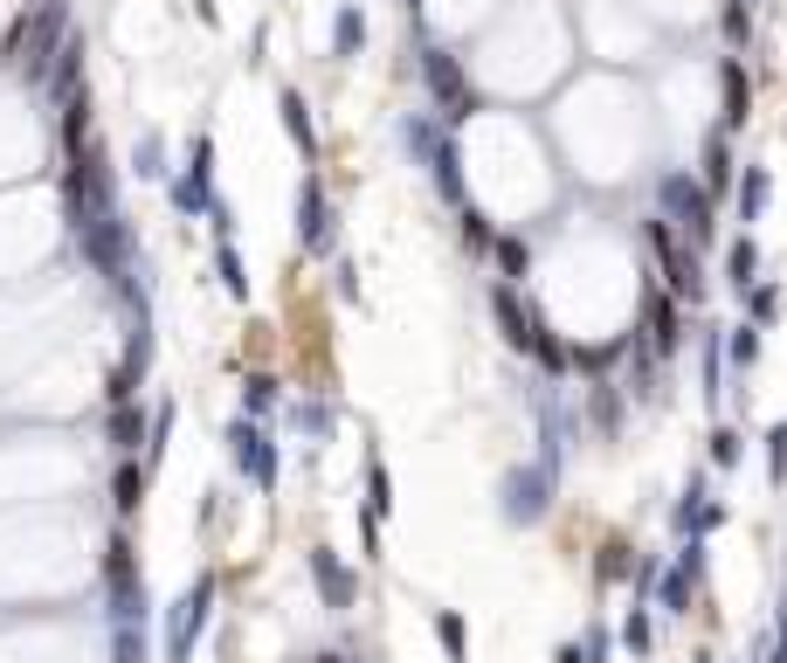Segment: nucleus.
Returning <instances> with one entry per match:
<instances>
[{
  "mask_svg": "<svg viewBox=\"0 0 787 663\" xmlns=\"http://www.w3.org/2000/svg\"><path fill=\"white\" fill-rule=\"evenodd\" d=\"M63 48H69V8L63 0H35V14L14 21V35H8V56L21 63L29 84H48V76H56Z\"/></svg>",
  "mask_w": 787,
  "mask_h": 663,
  "instance_id": "obj_1",
  "label": "nucleus"
},
{
  "mask_svg": "<svg viewBox=\"0 0 787 663\" xmlns=\"http://www.w3.org/2000/svg\"><path fill=\"white\" fill-rule=\"evenodd\" d=\"M422 76H429V90L442 97V105H450V118L470 111V84H463V69H456L450 48H429V56H422Z\"/></svg>",
  "mask_w": 787,
  "mask_h": 663,
  "instance_id": "obj_2",
  "label": "nucleus"
},
{
  "mask_svg": "<svg viewBox=\"0 0 787 663\" xmlns=\"http://www.w3.org/2000/svg\"><path fill=\"white\" fill-rule=\"evenodd\" d=\"M207 160H215V145H207V139H194V152H187V173H180V181H173V200H180V208H215V194H207Z\"/></svg>",
  "mask_w": 787,
  "mask_h": 663,
  "instance_id": "obj_3",
  "label": "nucleus"
},
{
  "mask_svg": "<svg viewBox=\"0 0 787 663\" xmlns=\"http://www.w3.org/2000/svg\"><path fill=\"white\" fill-rule=\"evenodd\" d=\"M298 228H304V249H325V242H332V208H325L319 173H311L304 194H298Z\"/></svg>",
  "mask_w": 787,
  "mask_h": 663,
  "instance_id": "obj_4",
  "label": "nucleus"
},
{
  "mask_svg": "<svg viewBox=\"0 0 787 663\" xmlns=\"http://www.w3.org/2000/svg\"><path fill=\"white\" fill-rule=\"evenodd\" d=\"M277 111H283V132H291V139H298V152L311 160V152H319V132H311V105H304L298 90H283V97H277Z\"/></svg>",
  "mask_w": 787,
  "mask_h": 663,
  "instance_id": "obj_5",
  "label": "nucleus"
},
{
  "mask_svg": "<svg viewBox=\"0 0 787 663\" xmlns=\"http://www.w3.org/2000/svg\"><path fill=\"white\" fill-rule=\"evenodd\" d=\"M664 200H670L677 215H684V228H691V236L704 228V194H698V187L684 181V173H670V181H664Z\"/></svg>",
  "mask_w": 787,
  "mask_h": 663,
  "instance_id": "obj_6",
  "label": "nucleus"
},
{
  "mask_svg": "<svg viewBox=\"0 0 787 663\" xmlns=\"http://www.w3.org/2000/svg\"><path fill=\"white\" fill-rule=\"evenodd\" d=\"M201 616H207V580L180 601V622H173V656H187V643H194V629H201Z\"/></svg>",
  "mask_w": 787,
  "mask_h": 663,
  "instance_id": "obj_7",
  "label": "nucleus"
},
{
  "mask_svg": "<svg viewBox=\"0 0 787 663\" xmlns=\"http://www.w3.org/2000/svg\"><path fill=\"white\" fill-rule=\"evenodd\" d=\"M235 456H242V464L256 470V483H270V477H277V464H270V449H262L256 428H235Z\"/></svg>",
  "mask_w": 787,
  "mask_h": 663,
  "instance_id": "obj_8",
  "label": "nucleus"
},
{
  "mask_svg": "<svg viewBox=\"0 0 787 663\" xmlns=\"http://www.w3.org/2000/svg\"><path fill=\"white\" fill-rule=\"evenodd\" d=\"M359 42H366V21H359V8H338V21H332V48H338V56H353Z\"/></svg>",
  "mask_w": 787,
  "mask_h": 663,
  "instance_id": "obj_9",
  "label": "nucleus"
},
{
  "mask_svg": "<svg viewBox=\"0 0 787 663\" xmlns=\"http://www.w3.org/2000/svg\"><path fill=\"white\" fill-rule=\"evenodd\" d=\"M746 118V76H740V63H725V124H740Z\"/></svg>",
  "mask_w": 787,
  "mask_h": 663,
  "instance_id": "obj_10",
  "label": "nucleus"
},
{
  "mask_svg": "<svg viewBox=\"0 0 787 663\" xmlns=\"http://www.w3.org/2000/svg\"><path fill=\"white\" fill-rule=\"evenodd\" d=\"M139 173H145V181H160V173H166V166H160V139H152V132L139 139Z\"/></svg>",
  "mask_w": 787,
  "mask_h": 663,
  "instance_id": "obj_11",
  "label": "nucleus"
},
{
  "mask_svg": "<svg viewBox=\"0 0 787 663\" xmlns=\"http://www.w3.org/2000/svg\"><path fill=\"white\" fill-rule=\"evenodd\" d=\"M759 200H767V173H753V181L740 187V208H746V221L759 215Z\"/></svg>",
  "mask_w": 787,
  "mask_h": 663,
  "instance_id": "obj_12",
  "label": "nucleus"
},
{
  "mask_svg": "<svg viewBox=\"0 0 787 663\" xmlns=\"http://www.w3.org/2000/svg\"><path fill=\"white\" fill-rule=\"evenodd\" d=\"M319 580H325V595H332V601H346V574L332 567V553H319Z\"/></svg>",
  "mask_w": 787,
  "mask_h": 663,
  "instance_id": "obj_13",
  "label": "nucleus"
},
{
  "mask_svg": "<svg viewBox=\"0 0 787 663\" xmlns=\"http://www.w3.org/2000/svg\"><path fill=\"white\" fill-rule=\"evenodd\" d=\"M118 504H125V512L139 504V470H125V477H118Z\"/></svg>",
  "mask_w": 787,
  "mask_h": 663,
  "instance_id": "obj_14",
  "label": "nucleus"
},
{
  "mask_svg": "<svg viewBox=\"0 0 787 663\" xmlns=\"http://www.w3.org/2000/svg\"><path fill=\"white\" fill-rule=\"evenodd\" d=\"M732 276H740V284L753 276V242H740V249H732Z\"/></svg>",
  "mask_w": 787,
  "mask_h": 663,
  "instance_id": "obj_15",
  "label": "nucleus"
},
{
  "mask_svg": "<svg viewBox=\"0 0 787 663\" xmlns=\"http://www.w3.org/2000/svg\"><path fill=\"white\" fill-rule=\"evenodd\" d=\"M746 8H753V0H746Z\"/></svg>",
  "mask_w": 787,
  "mask_h": 663,
  "instance_id": "obj_16",
  "label": "nucleus"
}]
</instances>
